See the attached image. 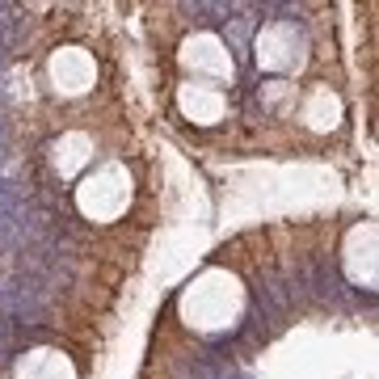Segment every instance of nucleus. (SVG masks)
Instances as JSON below:
<instances>
[{"instance_id":"nucleus-1","label":"nucleus","mask_w":379,"mask_h":379,"mask_svg":"<svg viewBox=\"0 0 379 379\" xmlns=\"http://www.w3.org/2000/svg\"><path fill=\"white\" fill-rule=\"evenodd\" d=\"M253 25H257V17H228L224 34H228L232 47H236V59H245V55H249V34H253Z\"/></svg>"}]
</instances>
